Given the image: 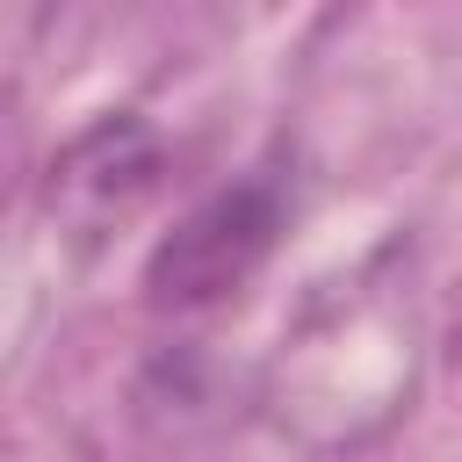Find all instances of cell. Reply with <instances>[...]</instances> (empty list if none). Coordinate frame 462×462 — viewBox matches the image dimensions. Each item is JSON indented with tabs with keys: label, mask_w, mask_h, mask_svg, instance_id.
<instances>
[{
	"label": "cell",
	"mask_w": 462,
	"mask_h": 462,
	"mask_svg": "<svg viewBox=\"0 0 462 462\" xmlns=\"http://www.w3.org/2000/svg\"><path fill=\"white\" fill-rule=\"evenodd\" d=\"M289 231V180L282 173H238L209 188L195 209L173 217V231L144 253V303L152 310H217L231 303L282 245Z\"/></svg>",
	"instance_id": "cell-1"
},
{
	"label": "cell",
	"mask_w": 462,
	"mask_h": 462,
	"mask_svg": "<svg viewBox=\"0 0 462 462\" xmlns=\"http://www.w3.org/2000/svg\"><path fill=\"white\" fill-rule=\"evenodd\" d=\"M159 173H166V144L144 116L116 108L101 123H87L51 166H43V209L79 231V238H101L116 224H130L152 195H159Z\"/></svg>",
	"instance_id": "cell-2"
}]
</instances>
